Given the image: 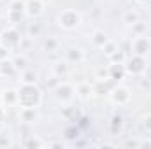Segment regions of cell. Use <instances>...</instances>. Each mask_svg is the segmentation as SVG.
<instances>
[{
    "instance_id": "9c48e42d",
    "label": "cell",
    "mask_w": 151,
    "mask_h": 149,
    "mask_svg": "<svg viewBox=\"0 0 151 149\" xmlns=\"http://www.w3.org/2000/svg\"><path fill=\"white\" fill-rule=\"evenodd\" d=\"M19 117H21V121H25V123H34L39 117L37 107H21Z\"/></svg>"
},
{
    "instance_id": "4dcf8cb0",
    "label": "cell",
    "mask_w": 151,
    "mask_h": 149,
    "mask_svg": "<svg viewBox=\"0 0 151 149\" xmlns=\"http://www.w3.org/2000/svg\"><path fill=\"white\" fill-rule=\"evenodd\" d=\"M7 58H9V49L0 46V60H7Z\"/></svg>"
},
{
    "instance_id": "484cf974",
    "label": "cell",
    "mask_w": 151,
    "mask_h": 149,
    "mask_svg": "<svg viewBox=\"0 0 151 149\" xmlns=\"http://www.w3.org/2000/svg\"><path fill=\"white\" fill-rule=\"evenodd\" d=\"M123 58H125L123 51H119V49H118L113 56H111V62H113V63H121V62H123Z\"/></svg>"
},
{
    "instance_id": "d6986e66",
    "label": "cell",
    "mask_w": 151,
    "mask_h": 149,
    "mask_svg": "<svg viewBox=\"0 0 151 149\" xmlns=\"http://www.w3.org/2000/svg\"><path fill=\"white\" fill-rule=\"evenodd\" d=\"M121 128H123V117L121 116H114L113 119H111V133L118 135L121 132Z\"/></svg>"
},
{
    "instance_id": "f1b7e54d",
    "label": "cell",
    "mask_w": 151,
    "mask_h": 149,
    "mask_svg": "<svg viewBox=\"0 0 151 149\" xmlns=\"http://www.w3.org/2000/svg\"><path fill=\"white\" fill-rule=\"evenodd\" d=\"M97 75H99V81H106V79H109V69H100V70L97 72Z\"/></svg>"
},
{
    "instance_id": "ac0fdd59",
    "label": "cell",
    "mask_w": 151,
    "mask_h": 149,
    "mask_svg": "<svg viewBox=\"0 0 151 149\" xmlns=\"http://www.w3.org/2000/svg\"><path fill=\"white\" fill-rule=\"evenodd\" d=\"M25 7H27V2H25V0H12V4L9 5V12L25 14Z\"/></svg>"
},
{
    "instance_id": "e0dca14e",
    "label": "cell",
    "mask_w": 151,
    "mask_h": 149,
    "mask_svg": "<svg viewBox=\"0 0 151 149\" xmlns=\"http://www.w3.org/2000/svg\"><path fill=\"white\" fill-rule=\"evenodd\" d=\"M53 72L55 75H67L69 72V62H56L55 65H53Z\"/></svg>"
},
{
    "instance_id": "2e32d148",
    "label": "cell",
    "mask_w": 151,
    "mask_h": 149,
    "mask_svg": "<svg viewBox=\"0 0 151 149\" xmlns=\"http://www.w3.org/2000/svg\"><path fill=\"white\" fill-rule=\"evenodd\" d=\"M21 82L23 84H35L37 82V72H34V70H23L21 72Z\"/></svg>"
},
{
    "instance_id": "d4e9b609",
    "label": "cell",
    "mask_w": 151,
    "mask_h": 149,
    "mask_svg": "<svg viewBox=\"0 0 151 149\" xmlns=\"http://www.w3.org/2000/svg\"><path fill=\"white\" fill-rule=\"evenodd\" d=\"M25 146L27 148H42L44 142L39 140V139H28V140H25Z\"/></svg>"
},
{
    "instance_id": "9a60e30c",
    "label": "cell",
    "mask_w": 151,
    "mask_h": 149,
    "mask_svg": "<svg viewBox=\"0 0 151 149\" xmlns=\"http://www.w3.org/2000/svg\"><path fill=\"white\" fill-rule=\"evenodd\" d=\"M91 40H93V44H95L97 47H104V44H106L109 39H107V35H106V32H102V30H97V32H93Z\"/></svg>"
},
{
    "instance_id": "ba28073f",
    "label": "cell",
    "mask_w": 151,
    "mask_h": 149,
    "mask_svg": "<svg viewBox=\"0 0 151 149\" xmlns=\"http://www.w3.org/2000/svg\"><path fill=\"white\" fill-rule=\"evenodd\" d=\"M44 12V4L42 0H28L27 2V7H25V14L30 16V18H37Z\"/></svg>"
},
{
    "instance_id": "6da1fadb",
    "label": "cell",
    "mask_w": 151,
    "mask_h": 149,
    "mask_svg": "<svg viewBox=\"0 0 151 149\" xmlns=\"http://www.w3.org/2000/svg\"><path fill=\"white\" fill-rule=\"evenodd\" d=\"M40 100H42V95L35 84H21V88L18 90L19 107H39Z\"/></svg>"
},
{
    "instance_id": "ffe728a7",
    "label": "cell",
    "mask_w": 151,
    "mask_h": 149,
    "mask_svg": "<svg viewBox=\"0 0 151 149\" xmlns=\"http://www.w3.org/2000/svg\"><path fill=\"white\" fill-rule=\"evenodd\" d=\"M12 63H14V67H16V70H27V65H28V62H27V58L23 56V54H19V56H16V58H12Z\"/></svg>"
},
{
    "instance_id": "277c9868",
    "label": "cell",
    "mask_w": 151,
    "mask_h": 149,
    "mask_svg": "<svg viewBox=\"0 0 151 149\" xmlns=\"http://www.w3.org/2000/svg\"><path fill=\"white\" fill-rule=\"evenodd\" d=\"M132 49H134V53L139 54V56L148 54L151 51V39L146 37V34H144V35H135V39L132 40Z\"/></svg>"
},
{
    "instance_id": "7402d4cb",
    "label": "cell",
    "mask_w": 151,
    "mask_h": 149,
    "mask_svg": "<svg viewBox=\"0 0 151 149\" xmlns=\"http://www.w3.org/2000/svg\"><path fill=\"white\" fill-rule=\"evenodd\" d=\"M102 49H104L106 56H109V58H111L114 53L118 51V46H116V42H114V40H107V42L104 44V47H102Z\"/></svg>"
},
{
    "instance_id": "8d00e7d4",
    "label": "cell",
    "mask_w": 151,
    "mask_h": 149,
    "mask_svg": "<svg viewBox=\"0 0 151 149\" xmlns=\"http://www.w3.org/2000/svg\"><path fill=\"white\" fill-rule=\"evenodd\" d=\"M2 117H4V111L0 109V121H2Z\"/></svg>"
},
{
    "instance_id": "f546056e",
    "label": "cell",
    "mask_w": 151,
    "mask_h": 149,
    "mask_svg": "<svg viewBox=\"0 0 151 149\" xmlns=\"http://www.w3.org/2000/svg\"><path fill=\"white\" fill-rule=\"evenodd\" d=\"M39 32H40V27H39V25H35V23L28 27V34H30V35H37Z\"/></svg>"
},
{
    "instance_id": "30bf717a",
    "label": "cell",
    "mask_w": 151,
    "mask_h": 149,
    "mask_svg": "<svg viewBox=\"0 0 151 149\" xmlns=\"http://www.w3.org/2000/svg\"><path fill=\"white\" fill-rule=\"evenodd\" d=\"M18 72L16 70V67H14V63H12V60H0V75L2 77H9V75H14Z\"/></svg>"
},
{
    "instance_id": "83f0119b",
    "label": "cell",
    "mask_w": 151,
    "mask_h": 149,
    "mask_svg": "<svg viewBox=\"0 0 151 149\" xmlns=\"http://www.w3.org/2000/svg\"><path fill=\"white\" fill-rule=\"evenodd\" d=\"M23 16H25V14H19V12H9V21H11V23H19Z\"/></svg>"
},
{
    "instance_id": "3957f363",
    "label": "cell",
    "mask_w": 151,
    "mask_h": 149,
    "mask_svg": "<svg viewBox=\"0 0 151 149\" xmlns=\"http://www.w3.org/2000/svg\"><path fill=\"white\" fill-rule=\"evenodd\" d=\"M21 40H23V39H21V34H19L16 28H7V30H4L2 35H0V46H4V47H7V49H14V47L19 46Z\"/></svg>"
},
{
    "instance_id": "d590c367",
    "label": "cell",
    "mask_w": 151,
    "mask_h": 149,
    "mask_svg": "<svg viewBox=\"0 0 151 149\" xmlns=\"http://www.w3.org/2000/svg\"><path fill=\"white\" fill-rule=\"evenodd\" d=\"M139 4H146V2H150V0H137Z\"/></svg>"
},
{
    "instance_id": "d6a6232c",
    "label": "cell",
    "mask_w": 151,
    "mask_h": 149,
    "mask_svg": "<svg viewBox=\"0 0 151 149\" xmlns=\"http://www.w3.org/2000/svg\"><path fill=\"white\" fill-rule=\"evenodd\" d=\"M144 74H146V79H150V81H151V65H146V70H144Z\"/></svg>"
},
{
    "instance_id": "603a6c76",
    "label": "cell",
    "mask_w": 151,
    "mask_h": 149,
    "mask_svg": "<svg viewBox=\"0 0 151 149\" xmlns=\"http://www.w3.org/2000/svg\"><path fill=\"white\" fill-rule=\"evenodd\" d=\"M132 32H134L135 35H144V34H146V25L141 23V21H137V23L132 25Z\"/></svg>"
},
{
    "instance_id": "836d02e7",
    "label": "cell",
    "mask_w": 151,
    "mask_h": 149,
    "mask_svg": "<svg viewBox=\"0 0 151 149\" xmlns=\"http://www.w3.org/2000/svg\"><path fill=\"white\" fill-rule=\"evenodd\" d=\"M137 146H139V142H132V140L127 142V148H137Z\"/></svg>"
},
{
    "instance_id": "8992f818",
    "label": "cell",
    "mask_w": 151,
    "mask_h": 149,
    "mask_svg": "<svg viewBox=\"0 0 151 149\" xmlns=\"http://www.w3.org/2000/svg\"><path fill=\"white\" fill-rule=\"evenodd\" d=\"M111 97V102L116 105H125L128 100H130V91L125 88V86H116L113 91L109 93Z\"/></svg>"
},
{
    "instance_id": "7c38bea8",
    "label": "cell",
    "mask_w": 151,
    "mask_h": 149,
    "mask_svg": "<svg viewBox=\"0 0 151 149\" xmlns=\"http://www.w3.org/2000/svg\"><path fill=\"white\" fill-rule=\"evenodd\" d=\"M4 105H16L18 104V90H5L2 95Z\"/></svg>"
},
{
    "instance_id": "4316f807",
    "label": "cell",
    "mask_w": 151,
    "mask_h": 149,
    "mask_svg": "<svg viewBox=\"0 0 151 149\" xmlns=\"http://www.w3.org/2000/svg\"><path fill=\"white\" fill-rule=\"evenodd\" d=\"M142 128H144L146 132H150V133H151V114H148V116H144V117H142Z\"/></svg>"
},
{
    "instance_id": "8fae6325",
    "label": "cell",
    "mask_w": 151,
    "mask_h": 149,
    "mask_svg": "<svg viewBox=\"0 0 151 149\" xmlns=\"http://www.w3.org/2000/svg\"><path fill=\"white\" fill-rule=\"evenodd\" d=\"M127 74V67L123 65V63H113L111 67H109V79H123Z\"/></svg>"
},
{
    "instance_id": "1f68e13d",
    "label": "cell",
    "mask_w": 151,
    "mask_h": 149,
    "mask_svg": "<svg viewBox=\"0 0 151 149\" xmlns=\"http://www.w3.org/2000/svg\"><path fill=\"white\" fill-rule=\"evenodd\" d=\"M49 148H53V149H63V142H53V144H49Z\"/></svg>"
},
{
    "instance_id": "4fadbf2b",
    "label": "cell",
    "mask_w": 151,
    "mask_h": 149,
    "mask_svg": "<svg viewBox=\"0 0 151 149\" xmlns=\"http://www.w3.org/2000/svg\"><path fill=\"white\" fill-rule=\"evenodd\" d=\"M76 93H77V97H79V98H83V100H88V98L93 95V88H91L90 84H86V82H81V84H77V88H76Z\"/></svg>"
},
{
    "instance_id": "5bb4252c",
    "label": "cell",
    "mask_w": 151,
    "mask_h": 149,
    "mask_svg": "<svg viewBox=\"0 0 151 149\" xmlns=\"http://www.w3.org/2000/svg\"><path fill=\"white\" fill-rule=\"evenodd\" d=\"M83 58H84V54L79 47H70L67 51V62L69 63H79V62H83Z\"/></svg>"
},
{
    "instance_id": "44dd1931",
    "label": "cell",
    "mask_w": 151,
    "mask_h": 149,
    "mask_svg": "<svg viewBox=\"0 0 151 149\" xmlns=\"http://www.w3.org/2000/svg\"><path fill=\"white\" fill-rule=\"evenodd\" d=\"M139 21V14L137 12H134V11H128V12H125L123 14V23H127V25H134V23H137Z\"/></svg>"
},
{
    "instance_id": "cb8c5ba5",
    "label": "cell",
    "mask_w": 151,
    "mask_h": 149,
    "mask_svg": "<svg viewBox=\"0 0 151 149\" xmlns=\"http://www.w3.org/2000/svg\"><path fill=\"white\" fill-rule=\"evenodd\" d=\"M56 47H58V42H56L55 39L44 40V49H46V51H56Z\"/></svg>"
},
{
    "instance_id": "5b68a950",
    "label": "cell",
    "mask_w": 151,
    "mask_h": 149,
    "mask_svg": "<svg viewBox=\"0 0 151 149\" xmlns=\"http://www.w3.org/2000/svg\"><path fill=\"white\" fill-rule=\"evenodd\" d=\"M125 67H127V72H128V74L141 75V74H144V70H146V60H144V56L134 54V56L127 62Z\"/></svg>"
},
{
    "instance_id": "e575fe53",
    "label": "cell",
    "mask_w": 151,
    "mask_h": 149,
    "mask_svg": "<svg viewBox=\"0 0 151 149\" xmlns=\"http://www.w3.org/2000/svg\"><path fill=\"white\" fill-rule=\"evenodd\" d=\"M0 146H11L9 139H0Z\"/></svg>"
},
{
    "instance_id": "7a4b0ae2",
    "label": "cell",
    "mask_w": 151,
    "mask_h": 149,
    "mask_svg": "<svg viewBox=\"0 0 151 149\" xmlns=\"http://www.w3.org/2000/svg\"><path fill=\"white\" fill-rule=\"evenodd\" d=\"M79 23H81V16H79V12H76L72 9H67V11L60 12V16H58V25L65 30H72Z\"/></svg>"
},
{
    "instance_id": "52a82bcc",
    "label": "cell",
    "mask_w": 151,
    "mask_h": 149,
    "mask_svg": "<svg viewBox=\"0 0 151 149\" xmlns=\"http://www.w3.org/2000/svg\"><path fill=\"white\" fill-rule=\"evenodd\" d=\"M55 93H56V98H58V100L67 102V100H70V98L74 97L76 90H74V86H72V84H69V82H60V84L56 86Z\"/></svg>"
}]
</instances>
